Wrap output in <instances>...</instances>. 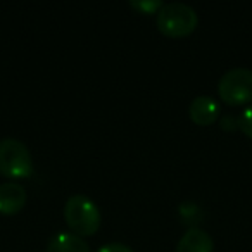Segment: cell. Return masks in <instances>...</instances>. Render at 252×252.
<instances>
[{
    "mask_svg": "<svg viewBox=\"0 0 252 252\" xmlns=\"http://www.w3.org/2000/svg\"><path fill=\"white\" fill-rule=\"evenodd\" d=\"M64 220L78 237H90L100 228V211L97 204L87 195H71L64 204Z\"/></svg>",
    "mask_w": 252,
    "mask_h": 252,
    "instance_id": "6da1fadb",
    "label": "cell"
},
{
    "mask_svg": "<svg viewBox=\"0 0 252 252\" xmlns=\"http://www.w3.org/2000/svg\"><path fill=\"white\" fill-rule=\"evenodd\" d=\"M28 200L26 189L19 182H4L0 183V214L12 216L25 207Z\"/></svg>",
    "mask_w": 252,
    "mask_h": 252,
    "instance_id": "5b68a950",
    "label": "cell"
},
{
    "mask_svg": "<svg viewBox=\"0 0 252 252\" xmlns=\"http://www.w3.org/2000/svg\"><path fill=\"white\" fill-rule=\"evenodd\" d=\"M197 23H199V18H197L195 9L185 2L164 4L156 16V25L159 32L169 38L189 36L190 33L195 32Z\"/></svg>",
    "mask_w": 252,
    "mask_h": 252,
    "instance_id": "7a4b0ae2",
    "label": "cell"
},
{
    "mask_svg": "<svg viewBox=\"0 0 252 252\" xmlns=\"http://www.w3.org/2000/svg\"><path fill=\"white\" fill-rule=\"evenodd\" d=\"M214 244L211 235L202 228H190L176 244L175 252H213Z\"/></svg>",
    "mask_w": 252,
    "mask_h": 252,
    "instance_id": "52a82bcc",
    "label": "cell"
},
{
    "mask_svg": "<svg viewBox=\"0 0 252 252\" xmlns=\"http://www.w3.org/2000/svg\"><path fill=\"white\" fill-rule=\"evenodd\" d=\"M97 252H135L130 245L121 244V242H111V244H105L98 249Z\"/></svg>",
    "mask_w": 252,
    "mask_h": 252,
    "instance_id": "8fae6325",
    "label": "cell"
},
{
    "mask_svg": "<svg viewBox=\"0 0 252 252\" xmlns=\"http://www.w3.org/2000/svg\"><path fill=\"white\" fill-rule=\"evenodd\" d=\"M130 5L135 11L142 12V14H158L162 9L164 2L161 0H130Z\"/></svg>",
    "mask_w": 252,
    "mask_h": 252,
    "instance_id": "9c48e42d",
    "label": "cell"
},
{
    "mask_svg": "<svg viewBox=\"0 0 252 252\" xmlns=\"http://www.w3.org/2000/svg\"><path fill=\"white\" fill-rule=\"evenodd\" d=\"M238 128L244 131V135H247L249 138H252V104L242 111L240 118H238Z\"/></svg>",
    "mask_w": 252,
    "mask_h": 252,
    "instance_id": "30bf717a",
    "label": "cell"
},
{
    "mask_svg": "<svg viewBox=\"0 0 252 252\" xmlns=\"http://www.w3.org/2000/svg\"><path fill=\"white\" fill-rule=\"evenodd\" d=\"M45 252H90L85 238L69 231H59L47 244Z\"/></svg>",
    "mask_w": 252,
    "mask_h": 252,
    "instance_id": "ba28073f",
    "label": "cell"
},
{
    "mask_svg": "<svg viewBox=\"0 0 252 252\" xmlns=\"http://www.w3.org/2000/svg\"><path fill=\"white\" fill-rule=\"evenodd\" d=\"M33 173V159L30 149L18 138L0 140V175L16 180L30 178Z\"/></svg>",
    "mask_w": 252,
    "mask_h": 252,
    "instance_id": "3957f363",
    "label": "cell"
},
{
    "mask_svg": "<svg viewBox=\"0 0 252 252\" xmlns=\"http://www.w3.org/2000/svg\"><path fill=\"white\" fill-rule=\"evenodd\" d=\"M189 114L195 125L199 126H209L220 116V105L214 100L213 97H207V95H199L190 102Z\"/></svg>",
    "mask_w": 252,
    "mask_h": 252,
    "instance_id": "8992f818",
    "label": "cell"
},
{
    "mask_svg": "<svg viewBox=\"0 0 252 252\" xmlns=\"http://www.w3.org/2000/svg\"><path fill=\"white\" fill-rule=\"evenodd\" d=\"M218 95L228 105H242L252 102V71L247 67H233L220 78Z\"/></svg>",
    "mask_w": 252,
    "mask_h": 252,
    "instance_id": "277c9868",
    "label": "cell"
}]
</instances>
